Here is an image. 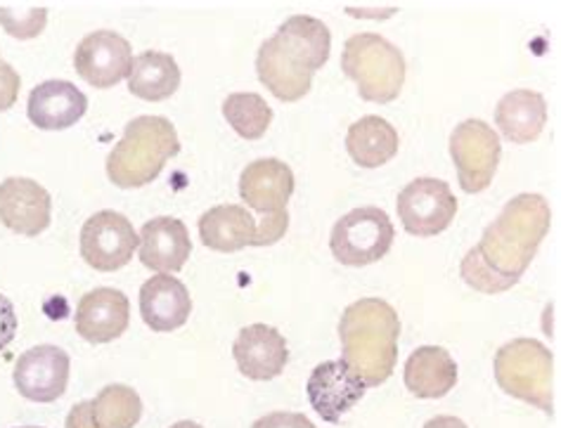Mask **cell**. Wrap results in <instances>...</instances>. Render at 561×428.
<instances>
[{
    "label": "cell",
    "instance_id": "17",
    "mask_svg": "<svg viewBox=\"0 0 561 428\" xmlns=\"http://www.w3.org/2000/svg\"><path fill=\"white\" fill-rule=\"evenodd\" d=\"M294 195V173L279 159H256L240 175V197L263 216L287 211Z\"/></svg>",
    "mask_w": 561,
    "mask_h": 428
},
{
    "label": "cell",
    "instance_id": "5",
    "mask_svg": "<svg viewBox=\"0 0 561 428\" xmlns=\"http://www.w3.org/2000/svg\"><path fill=\"white\" fill-rule=\"evenodd\" d=\"M342 69L358 85L365 102L389 105L405 85V57L379 34H356L346 41Z\"/></svg>",
    "mask_w": 561,
    "mask_h": 428
},
{
    "label": "cell",
    "instance_id": "25",
    "mask_svg": "<svg viewBox=\"0 0 561 428\" xmlns=\"http://www.w3.org/2000/svg\"><path fill=\"white\" fill-rule=\"evenodd\" d=\"M181 85V69L169 53L147 50L130 65L128 91L147 102L169 100Z\"/></svg>",
    "mask_w": 561,
    "mask_h": 428
},
{
    "label": "cell",
    "instance_id": "31",
    "mask_svg": "<svg viewBox=\"0 0 561 428\" xmlns=\"http://www.w3.org/2000/svg\"><path fill=\"white\" fill-rule=\"evenodd\" d=\"M22 79L8 62H0V112H8L14 107V102L20 97Z\"/></svg>",
    "mask_w": 561,
    "mask_h": 428
},
{
    "label": "cell",
    "instance_id": "3",
    "mask_svg": "<svg viewBox=\"0 0 561 428\" xmlns=\"http://www.w3.org/2000/svg\"><path fill=\"white\" fill-rule=\"evenodd\" d=\"M398 336H401V320L387 301L360 299L344 310L339 322L344 350L342 362L365 383V389L381 386L393 374Z\"/></svg>",
    "mask_w": 561,
    "mask_h": 428
},
{
    "label": "cell",
    "instance_id": "8",
    "mask_svg": "<svg viewBox=\"0 0 561 428\" xmlns=\"http://www.w3.org/2000/svg\"><path fill=\"white\" fill-rule=\"evenodd\" d=\"M450 157L457 169V181L467 195L489 189L502 157L500 136L481 119H467L455 126L450 136Z\"/></svg>",
    "mask_w": 561,
    "mask_h": 428
},
{
    "label": "cell",
    "instance_id": "33",
    "mask_svg": "<svg viewBox=\"0 0 561 428\" xmlns=\"http://www.w3.org/2000/svg\"><path fill=\"white\" fill-rule=\"evenodd\" d=\"M18 334V313L8 297L0 293V350H5Z\"/></svg>",
    "mask_w": 561,
    "mask_h": 428
},
{
    "label": "cell",
    "instance_id": "11",
    "mask_svg": "<svg viewBox=\"0 0 561 428\" xmlns=\"http://www.w3.org/2000/svg\"><path fill=\"white\" fill-rule=\"evenodd\" d=\"M71 360L62 348L43 344L22 352L14 365V386L32 403H55L69 383Z\"/></svg>",
    "mask_w": 561,
    "mask_h": 428
},
{
    "label": "cell",
    "instance_id": "18",
    "mask_svg": "<svg viewBox=\"0 0 561 428\" xmlns=\"http://www.w3.org/2000/svg\"><path fill=\"white\" fill-rule=\"evenodd\" d=\"M192 313V299L187 287L179 277L157 275L140 289V315L152 332L181 329Z\"/></svg>",
    "mask_w": 561,
    "mask_h": 428
},
{
    "label": "cell",
    "instance_id": "1",
    "mask_svg": "<svg viewBox=\"0 0 561 428\" xmlns=\"http://www.w3.org/2000/svg\"><path fill=\"white\" fill-rule=\"evenodd\" d=\"M332 34L320 20L294 14L256 55L259 81L279 102H299L308 95L313 73L330 60Z\"/></svg>",
    "mask_w": 561,
    "mask_h": 428
},
{
    "label": "cell",
    "instance_id": "12",
    "mask_svg": "<svg viewBox=\"0 0 561 428\" xmlns=\"http://www.w3.org/2000/svg\"><path fill=\"white\" fill-rule=\"evenodd\" d=\"M133 50L130 43L116 32L88 34L77 53H73V69L93 88H112L130 73Z\"/></svg>",
    "mask_w": 561,
    "mask_h": 428
},
{
    "label": "cell",
    "instance_id": "9",
    "mask_svg": "<svg viewBox=\"0 0 561 428\" xmlns=\"http://www.w3.org/2000/svg\"><path fill=\"white\" fill-rule=\"evenodd\" d=\"M398 218L412 238H436L446 232L457 213V199L448 183L417 178L408 183L396 201Z\"/></svg>",
    "mask_w": 561,
    "mask_h": 428
},
{
    "label": "cell",
    "instance_id": "16",
    "mask_svg": "<svg viewBox=\"0 0 561 428\" xmlns=\"http://www.w3.org/2000/svg\"><path fill=\"white\" fill-rule=\"evenodd\" d=\"M130 322V303L128 297L119 289L100 287L88 291L79 301L77 317V334L85 338L88 344H110L119 338Z\"/></svg>",
    "mask_w": 561,
    "mask_h": 428
},
{
    "label": "cell",
    "instance_id": "28",
    "mask_svg": "<svg viewBox=\"0 0 561 428\" xmlns=\"http://www.w3.org/2000/svg\"><path fill=\"white\" fill-rule=\"evenodd\" d=\"M0 24L12 38L32 41L43 34L48 24V10L46 8H28L14 12L10 8H0Z\"/></svg>",
    "mask_w": 561,
    "mask_h": 428
},
{
    "label": "cell",
    "instance_id": "13",
    "mask_svg": "<svg viewBox=\"0 0 561 428\" xmlns=\"http://www.w3.org/2000/svg\"><path fill=\"white\" fill-rule=\"evenodd\" d=\"M365 391V383L342 360L320 362L306 383L308 403L328 424L342 421L363 401Z\"/></svg>",
    "mask_w": 561,
    "mask_h": 428
},
{
    "label": "cell",
    "instance_id": "15",
    "mask_svg": "<svg viewBox=\"0 0 561 428\" xmlns=\"http://www.w3.org/2000/svg\"><path fill=\"white\" fill-rule=\"evenodd\" d=\"M232 358L251 381H271L285 372L289 348L285 336L268 324H249L232 344Z\"/></svg>",
    "mask_w": 561,
    "mask_h": 428
},
{
    "label": "cell",
    "instance_id": "22",
    "mask_svg": "<svg viewBox=\"0 0 561 428\" xmlns=\"http://www.w3.org/2000/svg\"><path fill=\"white\" fill-rule=\"evenodd\" d=\"M495 124L514 144H528L548 126V102L534 91H512L497 102Z\"/></svg>",
    "mask_w": 561,
    "mask_h": 428
},
{
    "label": "cell",
    "instance_id": "36",
    "mask_svg": "<svg viewBox=\"0 0 561 428\" xmlns=\"http://www.w3.org/2000/svg\"><path fill=\"white\" fill-rule=\"evenodd\" d=\"M171 428H204V426H202V424H197V421H190V419H185V421L173 424Z\"/></svg>",
    "mask_w": 561,
    "mask_h": 428
},
{
    "label": "cell",
    "instance_id": "35",
    "mask_svg": "<svg viewBox=\"0 0 561 428\" xmlns=\"http://www.w3.org/2000/svg\"><path fill=\"white\" fill-rule=\"evenodd\" d=\"M424 428H469L462 419L450 417V415H443V417H434L424 424Z\"/></svg>",
    "mask_w": 561,
    "mask_h": 428
},
{
    "label": "cell",
    "instance_id": "32",
    "mask_svg": "<svg viewBox=\"0 0 561 428\" xmlns=\"http://www.w3.org/2000/svg\"><path fill=\"white\" fill-rule=\"evenodd\" d=\"M251 428H318L306 415L299 412H271V415L254 421Z\"/></svg>",
    "mask_w": 561,
    "mask_h": 428
},
{
    "label": "cell",
    "instance_id": "29",
    "mask_svg": "<svg viewBox=\"0 0 561 428\" xmlns=\"http://www.w3.org/2000/svg\"><path fill=\"white\" fill-rule=\"evenodd\" d=\"M460 275H462V279L471 289H477L481 293H491V297H493V293H502V291H510L512 289V285L507 282V279L497 277L489 268V265L481 261V256L477 254V248H469L467 251V256L462 258V265H460Z\"/></svg>",
    "mask_w": 561,
    "mask_h": 428
},
{
    "label": "cell",
    "instance_id": "24",
    "mask_svg": "<svg viewBox=\"0 0 561 428\" xmlns=\"http://www.w3.org/2000/svg\"><path fill=\"white\" fill-rule=\"evenodd\" d=\"M398 130L381 116H363L346 132V150L363 169H379L398 154Z\"/></svg>",
    "mask_w": 561,
    "mask_h": 428
},
{
    "label": "cell",
    "instance_id": "4",
    "mask_svg": "<svg viewBox=\"0 0 561 428\" xmlns=\"http://www.w3.org/2000/svg\"><path fill=\"white\" fill-rule=\"evenodd\" d=\"M181 152V140L164 116L133 119L107 157V175L116 187H145L159 178L167 161Z\"/></svg>",
    "mask_w": 561,
    "mask_h": 428
},
{
    "label": "cell",
    "instance_id": "10",
    "mask_svg": "<svg viewBox=\"0 0 561 428\" xmlns=\"http://www.w3.org/2000/svg\"><path fill=\"white\" fill-rule=\"evenodd\" d=\"M140 244L133 223L116 211H100L85 220L81 230V256L98 273L122 270Z\"/></svg>",
    "mask_w": 561,
    "mask_h": 428
},
{
    "label": "cell",
    "instance_id": "21",
    "mask_svg": "<svg viewBox=\"0 0 561 428\" xmlns=\"http://www.w3.org/2000/svg\"><path fill=\"white\" fill-rule=\"evenodd\" d=\"M403 379L412 395L422 401H436L455 389L457 365L446 348L422 346L408 358Z\"/></svg>",
    "mask_w": 561,
    "mask_h": 428
},
{
    "label": "cell",
    "instance_id": "14",
    "mask_svg": "<svg viewBox=\"0 0 561 428\" xmlns=\"http://www.w3.org/2000/svg\"><path fill=\"white\" fill-rule=\"evenodd\" d=\"M53 199L46 187L32 178H8L0 183V223L8 230L38 238L50 228Z\"/></svg>",
    "mask_w": 561,
    "mask_h": 428
},
{
    "label": "cell",
    "instance_id": "20",
    "mask_svg": "<svg viewBox=\"0 0 561 428\" xmlns=\"http://www.w3.org/2000/svg\"><path fill=\"white\" fill-rule=\"evenodd\" d=\"M88 109V97L69 81H46L28 95V122L41 130H65L77 126Z\"/></svg>",
    "mask_w": 561,
    "mask_h": 428
},
{
    "label": "cell",
    "instance_id": "26",
    "mask_svg": "<svg viewBox=\"0 0 561 428\" xmlns=\"http://www.w3.org/2000/svg\"><path fill=\"white\" fill-rule=\"evenodd\" d=\"M93 415L102 428H133L142 417V401L130 386L110 383L93 401Z\"/></svg>",
    "mask_w": 561,
    "mask_h": 428
},
{
    "label": "cell",
    "instance_id": "30",
    "mask_svg": "<svg viewBox=\"0 0 561 428\" xmlns=\"http://www.w3.org/2000/svg\"><path fill=\"white\" fill-rule=\"evenodd\" d=\"M287 228H289V213L287 211L263 216L261 220H256L254 246H271V244H275L287 232Z\"/></svg>",
    "mask_w": 561,
    "mask_h": 428
},
{
    "label": "cell",
    "instance_id": "6",
    "mask_svg": "<svg viewBox=\"0 0 561 428\" xmlns=\"http://www.w3.org/2000/svg\"><path fill=\"white\" fill-rule=\"evenodd\" d=\"M493 372L497 386L507 395L552 415L554 360L548 346L536 338H514L495 352Z\"/></svg>",
    "mask_w": 561,
    "mask_h": 428
},
{
    "label": "cell",
    "instance_id": "19",
    "mask_svg": "<svg viewBox=\"0 0 561 428\" xmlns=\"http://www.w3.org/2000/svg\"><path fill=\"white\" fill-rule=\"evenodd\" d=\"M192 242L183 220L159 216L140 230V261L157 273H179L190 258Z\"/></svg>",
    "mask_w": 561,
    "mask_h": 428
},
{
    "label": "cell",
    "instance_id": "34",
    "mask_svg": "<svg viewBox=\"0 0 561 428\" xmlns=\"http://www.w3.org/2000/svg\"><path fill=\"white\" fill-rule=\"evenodd\" d=\"M65 428H102L93 415V401H83L73 405L67 415Z\"/></svg>",
    "mask_w": 561,
    "mask_h": 428
},
{
    "label": "cell",
    "instance_id": "37",
    "mask_svg": "<svg viewBox=\"0 0 561 428\" xmlns=\"http://www.w3.org/2000/svg\"><path fill=\"white\" fill-rule=\"evenodd\" d=\"M24 428H41V426H24Z\"/></svg>",
    "mask_w": 561,
    "mask_h": 428
},
{
    "label": "cell",
    "instance_id": "2",
    "mask_svg": "<svg viewBox=\"0 0 561 428\" xmlns=\"http://www.w3.org/2000/svg\"><path fill=\"white\" fill-rule=\"evenodd\" d=\"M552 228L550 204L542 195H524L507 201L493 223L483 230L474 246L481 261L514 287L536 258L542 240Z\"/></svg>",
    "mask_w": 561,
    "mask_h": 428
},
{
    "label": "cell",
    "instance_id": "7",
    "mask_svg": "<svg viewBox=\"0 0 561 428\" xmlns=\"http://www.w3.org/2000/svg\"><path fill=\"white\" fill-rule=\"evenodd\" d=\"M396 240V228L389 213L379 206H363L348 211L332 228V256L348 268H365L389 254Z\"/></svg>",
    "mask_w": 561,
    "mask_h": 428
},
{
    "label": "cell",
    "instance_id": "27",
    "mask_svg": "<svg viewBox=\"0 0 561 428\" xmlns=\"http://www.w3.org/2000/svg\"><path fill=\"white\" fill-rule=\"evenodd\" d=\"M224 116L240 138L259 140L271 128L273 109L256 93H232L224 102Z\"/></svg>",
    "mask_w": 561,
    "mask_h": 428
},
{
    "label": "cell",
    "instance_id": "23",
    "mask_svg": "<svg viewBox=\"0 0 561 428\" xmlns=\"http://www.w3.org/2000/svg\"><path fill=\"white\" fill-rule=\"evenodd\" d=\"M199 238L204 246L220 254H232L244 246H254L256 218L247 211V206L226 204L202 213Z\"/></svg>",
    "mask_w": 561,
    "mask_h": 428
}]
</instances>
